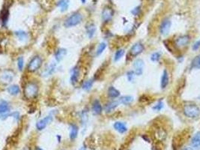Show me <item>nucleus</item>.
<instances>
[{"instance_id": "obj_1", "label": "nucleus", "mask_w": 200, "mask_h": 150, "mask_svg": "<svg viewBox=\"0 0 200 150\" xmlns=\"http://www.w3.org/2000/svg\"><path fill=\"white\" fill-rule=\"evenodd\" d=\"M183 113L188 118H197L200 115V109L194 104H188L183 107Z\"/></svg>"}, {"instance_id": "obj_2", "label": "nucleus", "mask_w": 200, "mask_h": 150, "mask_svg": "<svg viewBox=\"0 0 200 150\" xmlns=\"http://www.w3.org/2000/svg\"><path fill=\"white\" fill-rule=\"evenodd\" d=\"M39 86L35 83H29L26 84L24 88V95L28 99H32L38 95Z\"/></svg>"}, {"instance_id": "obj_3", "label": "nucleus", "mask_w": 200, "mask_h": 150, "mask_svg": "<svg viewBox=\"0 0 200 150\" xmlns=\"http://www.w3.org/2000/svg\"><path fill=\"white\" fill-rule=\"evenodd\" d=\"M82 19H83V17H82L81 13H74L72 15H71L70 17L66 20L65 23H64V26L66 28L73 27V26H75L78 25V24H80L81 23Z\"/></svg>"}, {"instance_id": "obj_4", "label": "nucleus", "mask_w": 200, "mask_h": 150, "mask_svg": "<svg viewBox=\"0 0 200 150\" xmlns=\"http://www.w3.org/2000/svg\"><path fill=\"white\" fill-rule=\"evenodd\" d=\"M14 78V72L10 69H5L0 73V83L8 85L11 83Z\"/></svg>"}, {"instance_id": "obj_5", "label": "nucleus", "mask_w": 200, "mask_h": 150, "mask_svg": "<svg viewBox=\"0 0 200 150\" xmlns=\"http://www.w3.org/2000/svg\"><path fill=\"white\" fill-rule=\"evenodd\" d=\"M10 104L7 101L1 100L0 101V119H6L9 117L11 113H10Z\"/></svg>"}, {"instance_id": "obj_6", "label": "nucleus", "mask_w": 200, "mask_h": 150, "mask_svg": "<svg viewBox=\"0 0 200 150\" xmlns=\"http://www.w3.org/2000/svg\"><path fill=\"white\" fill-rule=\"evenodd\" d=\"M42 64V59L39 56H36L30 60L28 65V70L31 72H34L40 68Z\"/></svg>"}, {"instance_id": "obj_7", "label": "nucleus", "mask_w": 200, "mask_h": 150, "mask_svg": "<svg viewBox=\"0 0 200 150\" xmlns=\"http://www.w3.org/2000/svg\"><path fill=\"white\" fill-rule=\"evenodd\" d=\"M172 26V21L168 18H165L160 26V32L163 36H166L169 32Z\"/></svg>"}, {"instance_id": "obj_8", "label": "nucleus", "mask_w": 200, "mask_h": 150, "mask_svg": "<svg viewBox=\"0 0 200 150\" xmlns=\"http://www.w3.org/2000/svg\"><path fill=\"white\" fill-rule=\"evenodd\" d=\"M144 66H145V63L142 59H137L136 60H135V62H133V68L135 75L141 76L143 74Z\"/></svg>"}, {"instance_id": "obj_9", "label": "nucleus", "mask_w": 200, "mask_h": 150, "mask_svg": "<svg viewBox=\"0 0 200 150\" xmlns=\"http://www.w3.org/2000/svg\"><path fill=\"white\" fill-rule=\"evenodd\" d=\"M145 50V46L141 42H136L132 46L131 49H130V54L133 57H137L139 54H141Z\"/></svg>"}, {"instance_id": "obj_10", "label": "nucleus", "mask_w": 200, "mask_h": 150, "mask_svg": "<svg viewBox=\"0 0 200 150\" xmlns=\"http://www.w3.org/2000/svg\"><path fill=\"white\" fill-rule=\"evenodd\" d=\"M53 118L51 116H47L44 117V119H42L39 120L37 123H36V128H37L39 131H42L44 128L47 127V125L52 122Z\"/></svg>"}, {"instance_id": "obj_11", "label": "nucleus", "mask_w": 200, "mask_h": 150, "mask_svg": "<svg viewBox=\"0 0 200 150\" xmlns=\"http://www.w3.org/2000/svg\"><path fill=\"white\" fill-rule=\"evenodd\" d=\"M189 42L190 36L187 35H184L180 36L175 40V45L179 48H183V47H186L189 44Z\"/></svg>"}, {"instance_id": "obj_12", "label": "nucleus", "mask_w": 200, "mask_h": 150, "mask_svg": "<svg viewBox=\"0 0 200 150\" xmlns=\"http://www.w3.org/2000/svg\"><path fill=\"white\" fill-rule=\"evenodd\" d=\"M114 15V11L113 10L111 9L110 7H105V9H103L102 13V20L104 22H108L111 20L112 19Z\"/></svg>"}, {"instance_id": "obj_13", "label": "nucleus", "mask_w": 200, "mask_h": 150, "mask_svg": "<svg viewBox=\"0 0 200 150\" xmlns=\"http://www.w3.org/2000/svg\"><path fill=\"white\" fill-rule=\"evenodd\" d=\"M191 147L194 150L200 149V131L196 132L192 137L191 141Z\"/></svg>"}, {"instance_id": "obj_14", "label": "nucleus", "mask_w": 200, "mask_h": 150, "mask_svg": "<svg viewBox=\"0 0 200 150\" xmlns=\"http://www.w3.org/2000/svg\"><path fill=\"white\" fill-rule=\"evenodd\" d=\"M9 7H6V9H3L0 12V23L3 26L6 25L9 20Z\"/></svg>"}, {"instance_id": "obj_15", "label": "nucleus", "mask_w": 200, "mask_h": 150, "mask_svg": "<svg viewBox=\"0 0 200 150\" xmlns=\"http://www.w3.org/2000/svg\"><path fill=\"white\" fill-rule=\"evenodd\" d=\"M114 128L116 130L117 132H119L120 134H124L126 132L127 130H128L126 124L125 123H123V122L120 121L115 123V124H114Z\"/></svg>"}, {"instance_id": "obj_16", "label": "nucleus", "mask_w": 200, "mask_h": 150, "mask_svg": "<svg viewBox=\"0 0 200 150\" xmlns=\"http://www.w3.org/2000/svg\"><path fill=\"white\" fill-rule=\"evenodd\" d=\"M169 83V75H168L167 70L165 69L163 71V75H162L161 80H160V86L163 90L166 89L167 86Z\"/></svg>"}, {"instance_id": "obj_17", "label": "nucleus", "mask_w": 200, "mask_h": 150, "mask_svg": "<svg viewBox=\"0 0 200 150\" xmlns=\"http://www.w3.org/2000/svg\"><path fill=\"white\" fill-rule=\"evenodd\" d=\"M92 111L94 115H100L102 112V107L99 100H95L92 102Z\"/></svg>"}, {"instance_id": "obj_18", "label": "nucleus", "mask_w": 200, "mask_h": 150, "mask_svg": "<svg viewBox=\"0 0 200 150\" xmlns=\"http://www.w3.org/2000/svg\"><path fill=\"white\" fill-rule=\"evenodd\" d=\"M119 103H120V102L117 101H112L108 102V103L105 105V112L108 113H111L112 111H114V110L118 107Z\"/></svg>"}, {"instance_id": "obj_19", "label": "nucleus", "mask_w": 200, "mask_h": 150, "mask_svg": "<svg viewBox=\"0 0 200 150\" xmlns=\"http://www.w3.org/2000/svg\"><path fill=\"white\" fill-rule=\"evenodd\" d=\"M167 134L164 129L163 128H160L157 129L155 132V137L159 141H163L166 139Z\"/></svg>"}, {"instance_id": "obj_20", "label": "nucleus", "mask_w": 200, "mask_h": 150, "mask_svg": "<svg viewBox=\"0 0 200 150\" xmlns=\"http://www.w3.org/2000/svg\"><path fill=\"white\" fill-rule=\"evenodd\" d=\"M79 75H80V71H79V69L77 68V67L74 68L72 69V75H71L70 78L71 83H72V85H75V84L77 83Z\"/></svg>"}, {"instance_id": "obj_21", "label": "nucleus", "mask_w": 200, "mask_h": 150, "mask_svg": "<svg viewBox=\"0 0 200 150\" xmlns=\"http://www.w3.org/2000/svg\"><path fill=\"white\" fill-rule=\"evenodd\" d=\"M67 50L65 48H59L55 53V59L57 62H60L66 56Z\"/></svg>"}, {"instance_id": "obj_22", "label": "nucleus", "mask_w": 200, "mask_h": 150, "mask_svg": "<svg viewBox=\"0 0 200 150\" xmlns=\"http://www.w3.org/2000/svg\"><path fill=\"white\" fill-rule=\"evenodd\" d=\"M133 97L131 96V95H123V96L120 97V99H119V102L123 105H128L130 104L133 101Z\"/></svg>"}, {"instance_id": "obj_23", "label": "nucleus", "mask_w": 200, "mask_h": 150, "mask_svg": "<svg viewBox=\"0 0 200 150\" xmlns=\"http://www.w3.org/2000/svg\"><path fill=\"white\" fill-rule=\"evenodd\" d=\"M69 0H59L57 3V6L60 9V11L62 12L67 11L69 7Z\"/></svg>"}, {"instance_id": "obj_24", "label": "nucleus", "mask_w": 200, "mask_h": 150, "mask_svg": "<svg viewBox=\"0 0 200 150\" xmlns=\"http://www.w3.org/2000/svg\"><path fill=\"white\" fill-rule=\"evenodd\" d=\"M108 95L110 98H116L120 96V92L114 86H110L108 90Z\"/></svg>"}, {"instance_id": "obj_25", "label": "nucleus", "mask_w": 200, "mask_h": 150, "mask_svg": "<svg viewBox=\"0 0 200 150\" xmlns=\"http://www.w3.org/2000/svg\"><path fill=\"white\" fill-rule=\"evenodd\" d=\"M78 134V128L77 125H72L70 128V133H69V137L71 140H75Z\"/></svg>"}, {"instance_id": "obj_26", "label": "nucleus", "mask_w": 200, "mask_h": 150, "mask_svg": "<svg viewBox=\"0 0 200 150\" xmlns=\"http://www.w3.org/2000/svg\"><path fill=\"white\" fill-rule=\"evenodd\" d=\"M8 92L11 95H17L21 92L19 86L17 85H11L8 88Z\"/></svg>"}, {"instance_id": "obj_27", "label": "nucleus", "mask_w": 200, "mask_h": 150, "mask_svg": "<svg viewBox=\"0 0 200 150\" xmlns=\"http://www.w3.org/2000/svg\"><path fill=\"white\" fill-rule=\"evenodd\" d=\"M96 26L94 24H91L87 26V33L89 38H92L93 37L96 33Z\"/></svg>"}, {"instance_id": "obj_28", "label": "nucleus", "mask_w": 200, "mask_h": 150, "mask_svg": "<svg viewBox=\"0 0 200 150\" xmlns=\"http://www.w3.org/2000/svg\"><path fill=\"white\" fill-rule=\"evenodd\" d=\"M191 68L193 69H200V54L193 59L191 62Z\"/></svg>"}, {"instance_id": "obj_29", "label": "nucleus", "mask_w": 200, "mask_h": 150, "mask_svg": "<svg viewBox=\"0 0 200 150\" xmlns=\"http://www.w3.org/2000/svg\"><path fill=\"white\" fill-rule=\"evenodd\" d=\"M125 51L123 49H119L117 50L115 53V57H114V61L115 62H118L119 60L122 59V57L124 56Z\"/></svg>"}, {"instance_id": "obj_30", "label": "nucleus", "mask_w": 200, "mask_h": 150, "mask_svg": "<svg viewBox=\"0 0 200 150\" xmlns=\"http://www.w3.org/2000/svg\"><path fill=\"white\" fill-rule=\"evenodd\" d=\"M55 68H56V64L52 63L51 65H49V67L47 68L45 71H44V73H43V75H44V76H45V77L50 76L52 75L53 73H54V71H55Z\"/></svg>"}, {"instance_id": "obj_31", "label": "nucleus", "mask_w": 200, "mask_h": 150, "mask_svg": "<svg viewBox=\"0 0 200 150\" xmlns=\"http://www.w3.org/2000/svg\"><path fill=\"white\" fill-rule=\"evenodd\" d=\"M15 35L17 37V38L19 39L20 41H21V42H24L26 39H27V33L24 32V31H18V32H16Z\"/></svg>"}, {"instance_id": "obj_32", "label": "nucleus", "mask_w": 200, "mask_h": 150, "mask_svg": "<svg viewBox=\"0 0 200 150\" xmlns=\"http://www.w3.org/2000/svg\"><path fill=\"white\" fill-rule=\"evenodd\" d=\"M92 85H93V80H88L83 83V85H82V88H83V90H86V91H89L90 90H91Z\"/></svg>"}, {"instance_id": "obj_33", "label": "nucleus", "mask_w": 200, "mask_h": 150, "mask_svg": "<svg viewBox=\"0 0 200 150\" xmlns=\"http://www.w3.org/2000/svg\"><path fill=\"white\" fill-rule=\"evenodd\" d=\"M106 47H107V44L105 42H102L100 43V45H99L98 48H97V50H96V56H100L101 54L102 53L104 52V50L106 49Z\"/></svg>"}, {"instance_id": "obj_34", "label": "nucleus", "mask_w": 200, "mask_h": 150, "mask_svg": "<svg viewBox=\"0 0 200 150\" xmlns=\"http://www.w3.org/2000/svg\"><path fill=\"white\" fill-rule=\"evenodd\" d=\"M160 58H161V53L160 52H155L150 55V60L153 62H159Z\"/></svg>"}, {"instance_id": "obj_35", "label": "nucleus", "mask_w": 200, "mask_h": 150, "mask_svg": "<svg viewBox=\"0 0 200 150\" xmlns=\"http://www.w3.org/2000/svg\"><path fill=\"white\" fill-rule=\"evenodd\" d=\"M163 108H164V104H163V102L162 101H160L152 108V109L153 110H155V111H160Z\"/></svg>"}, {"instance_id": "obj_36", "label": "nucleus", "mask_w": 200, "mask_h": 150, "mask_svg": "<svg viewBox=\"0 0 200 150\" xmlns=\"http://www.w3.org/2000/svg\"><path fill=\"white\" fill-rule=\"evenodd\" d=\"M135 73L134 71H128L126 73V77L129 82H133L135 80Z\"/></svg>"}, {"instance_id": "obj_37", "label": "nucleus", "mask_w": 200, "mask_h": 150, "mask_svg": "<svg viewBox=\"0 0 200 150\" xmlns=\"http://www.w3.org/2000/svg\"><path fill=\"white\" fill-rule=\"evenodd\" d=\"M24 65V59L23 57H19L17 59V67L19 71H22Z\"/></svg>"}, {"instance_id": "obj_38", "label": "nucleus", "mask_w": 200, "mask_h": 150, "mask_svg": "<svg viewBox=\"0 0 200 150\" xmlns=\"http://www.w3.org/2000/svg\"><path fill=\"white\" fill-rule=\"evenodd\" d=\"M141 8H140V6H137V7H135V9H133L132 10L131 13L133 14V15L134 16H138V14H139L140 13V11H141Z\"/></svg>"}, {"instance_id": "obj_39", "label": "nucleus", "mask_w": 200, "mask_h": 150, "mask_svg": "<svg viewBox=\"0 0 200 150\" xmlns=\"http://www.w3.org/2000/svg\"><path fill=\"white\" fill-rule=\"evenodd\" d=\"M81 122H82V125H85L86 123L87 122V114L86 112H83V113H82Z\"/></svg>"}, {"instance_id": "obj_40", "label": "nucleus", "mask_w": 200, "mask_h": 150, "mask_svg": "<svg viewBox=\"0 0 200 150\" xmlns=\"http://www.w3.org/2000/svg\"><path fill=\"white\" fill-rule=\"evenodd\" d=\"M199 47H200V39L199 40H198L197 42H196V43L193 44V47H192V49H193V50H197Z\"/></svg>"}, {"instance_id": "obj_41", "label": "nucleus", "mask_w": 200, "mask_h": 150, "mask_svg": "<svg viewBox=\"0 0 200 150\" xmlns=\"http://www.w3.org/2000/svg\"><path fill=\"white\" fill-rule=\"evenodd\" d=\"M35 150H44V149H42V148L39 147V146H36V147L35 148Z\"/></svg>"}, {"instance_id": "obj_42", "label": "nucleus", "mask_w": 200, "mask_h": 150, "mask_svg": "<svg viewBox=\"0 0 200 150\" xmlns=\"http://www.w3.org/2000/svg\"><path fill=\"white\" fill-rule=\"evenodd\" d=\"M79 150H86V147H85V146H82V147L81 148V149Z\"/></svg>"}, {"instance_id": "obj_43", "label": "nucleus", "mask_w": 200, "mask_h": 150, "mask_svg": "<svg viewBox=\"0 0 200 150\" xmlns=\"http://www.w3.org/2000/svg\"><path fill=\"white\" fill-rule=\"evenodd\" d=\"M22 150H30V149H29L28 147H25V148H24V149H23Z\"/></svg>"}, {"instance_id": "obj_44", "label": "nucleus", "mask_w": 200, "mask_h": 150, "mask_svg": "<svg viewBox=\"0 0 200 150\" xmlns=\"http://www.w3.org/2000/svg\"><path fill=\"white\" fill-rule=\"evenodd\" d=\"M81 2H82V3H83V4H84V3L86 2V0H81Z\"/></svg>"}]
</instances>
